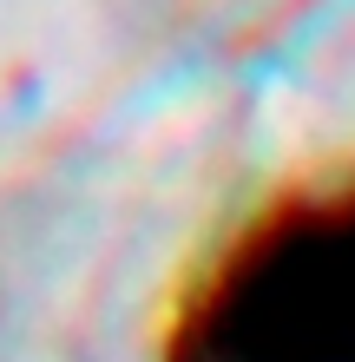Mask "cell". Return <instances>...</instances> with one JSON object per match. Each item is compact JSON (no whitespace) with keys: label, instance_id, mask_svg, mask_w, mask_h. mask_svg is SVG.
<instances>
[{"label":"cell","instance_id":"1","mask_svg":"<svg viewBox=\"0 0 355 362\" xmlns=\"http://www.w3.org/2000/svg\"><path fill=\"white\" fill-rule=\"evenodd\" d=\"M164 362H355V172L243 224L184 290Z\"/></svg>","mask_w":355,"mask_h":362}]
</instances>
